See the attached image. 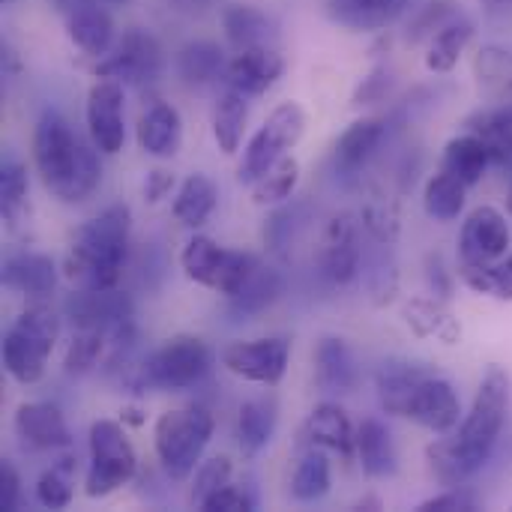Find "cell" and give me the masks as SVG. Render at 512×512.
<instances>
[{"label": "cell", "instance_id": "cell-1", "mask_svg": "<svg viewBox=\"0 0 512 512\" xmlns=\"http://www.w3.org/2000/svg\"><path fill=\"white\" fill-rule=\"evenodd\" d=\"M507 417H510V375L501 366H489L462 426L426 447V459L435 477L444 486H462L474 474H480L492 462L501 444Z\"/></svg>", "mask_w": 512, "mask_h": 512}, {"label": "cell", "instance_id": "cell-2", "mask_svg": "<svg viewBox=\"0 0 512 512\" xmlns=\"http://www.w3.org/2000/svg\"><path fill=\"white\" fill-rule=\"evenodd\" d=\"M33 165L42 177V186L63 204L84 201L102 180L96 144H87L54 108H45L36 120Z\"/></svg>", "mask_w": 512, "mask_h": 512}, {"label": "cell", "instance_id": "cell-3", "mask_svg": "<svg viewBox=\"0 0 512 512\" xmlns=\"http://www.w3.org/2000/svg\"><path fill=\"white\" fill-rule=\"evenodd\" d=\"M132 213L126 204H111L87 219L69 243L63 276L75 288H117L129 252Z\"/></svg>", "mask_w": 512, "mask_h": 512}, {"label": "cell", "instance_id": "cell-4", "mask_svg": "<svg viewBox=\"0 0 512 512\" xmlns=\"http://www.w3.org/2000/svg\"><path fill=\"white\" fill-rule=\"evenodd\" d=\"M216 420L204 405H186L159 414L153 426V447L162 471L171 480L192 477L195 465L201 462L210 438H213Z\"/></svg>", "mask_w": 512, "mask_h": 512}, {"label": "cell", "instance_id": "cell-5", "mask_svg": "<svg viewBox=\"0 0 512 512\" xmlns=\"http://www.w3.org/2000/svg\"><path fill=\"white\" fill-rule=\"evenodd\" d=\"M60 318L48 306L24 309L3 336V369L12 381L30 387L39 384L45 375V363L57 345Z\"/></svg>", "mask_w": 512, "mask_h": 512}, {"label": "cell", "instance_id": "cell-6", "mask_svg": "<svg viewBox=\"0 0 512 512\" xmlns=\"http://www.w3.org/2000/svg\"><path fill=\"white\" fill-rule=\"evenodd\" d=\"M213 369V354L198 336H174L162 348H156L141 366H135L129 387L141 390H165L180 393L198 387Z\"/></svg>", "mask_w": 512, "mask_h": 512}, {"label": "cell", "instance_id": "cell-7", "mask_svg": "<svg viewBox=\"0 0 512 512\" xmlns=\"http://www.w3.org/2000/svg\"><path fill=\"white\" fill-rule=\"evenodd\" d=\"M87 447H90V465H87V477H84L87 498H108L135 477L138 456H135V447L126 438V429L120 423L96 420L90 426Z\"/></svg>", "mask_w": 512, "mask_h": 512}, {"label": "cell", "instance_id": "cell-8", "mask_svg": "<svg viewBox=\"0 0 512 512\" xmlns=\"http://www.w3.org/2000/svg\"><path fill=\"white\" fill-rule=\"evenodd\" d=\"M63 312L72 330H99L111 339V348H126L135 336L132 330V300L117 288H75Z\"/></svg>", "mask_w": 512, "mask_h": 512}, {"label": "cell", "instance_id": "cell-9", "mask_svg": "<svg viewBox=\"0 0 512 512\" xmlns=\"http://www.w3.org/2000/svg\"><path fill=\"white\" fill-rule=\"evenodd\" d=\"M180 264H183V273H186L195 285L231 297V294L249 279V273H252L261 261H258L255 255H249V252L222 249L216 240H210V237H204V234H195V237L183 246Z\"/></svg>", "mask_w": 512, "mask_h": 512}, {"label": "cell", "instance_id": "cell-10", "mask_svg": "<svg viewBox=\"0 0 512 512\" xmlns=\"http://www.w3.org/2000/svg\"><path fill=\"white\" fill-rule=\"evenodd\" d=\"M303 132H306V111L297 102L276 105L243 150V162L237 168L240 183L252 186L276 159H282L291 147L300 144Z\"/></svg>", "mask_w": 512, "mask_h": 512}, {"label": "cell", "instance_id": "cell-11", "mask_svg": "<svg viewBox=\"0 0 512 512\" xmlns=\"http://www.w3.org/2000/svg\"><path fill=\"white\" fill-rule=\"evenodd\" d=\"M162 66H165V57H162V48H159L156 36L141 30V27H129L114 42V48L105 57H99L96 75L99 78H114L123 87L126 84L129 87H144V84H153L162 75Z\"/></svg>", "mask_w": 512, "mask_h": 512}, {"label": "cell", "instance_id": "cell-12", "mask_svg": "<svg viewBox=\"0 0 512 512\" xmlns=\"http://www.w3.org/2000/svg\"><path fill=\"white\" fill-rule=\"evenodd\" d=\"M360 222L351 213H339L333 216L315 246V267L318 276L333 285V288H345L360 276Z\"/></svg>", "mask_w": 512, "mask_h": 512}, {"label": "cell", "instance_id": "cell-13", "mask_svg": "<svg viewBox=\"0 0 512 512\" xmlns=\"http://www.w3.org/2000/svg\"><path fill=\"white\" fill-rule=\"evenodd\" d=\"M512 228L507 213H501L492 204L474 207L459 231V264L483 267L495 264L510 252Z\"/></svg>", "mask_w": 512, "mask_h": 512}, {"label": "cell", "instance_id": "cell-14", "mask_svg": "<svg viewBox=\"0 0 512 512\" xmlns=\"http://www.w3.org/2000/svg\"><path fill=\"white\" fill-rule=\"evenodd\" d=\"M291 360V342L282 336L267 339H249V342H231L222 351V366L252 384H279L288 372Z\"/></svg>", "mask_w": 512, "mask_h": 512}, {"label": "cell", "instance_id": "cell-15", "mask_svg": "<svg viewBox=\"0 0 512 512\" xmlns=\"http://www.w3.org/2000/svg\"><path fill=\"white\" fill-rule=\"evenodd\" d=\"M123 84L99 78L87 93V132L99 153L114 156L126 144V105Z\"/></svg>", "mask_w": 512, "mask_h": 512}, {"label": "cell", "instance_id": "cell-16", "mask_svg": "<svg viewBox=\"0 0 512 512\" xmlns=\"http://www.w3.org/2000/svg\"><path fill=\"white\" fill-rule=\"evenodd\" d=\"M459 417H462V399H459L456 387L447 378H441L438 372L423 378V384L417 387V393L408 405V414H405V420H411L435 435H450L459 426Z\"/></svg>", "mask_w": 512, "mask_h": 512}, {"label": "cell", "instance_id": "cell-17", "mask_svg": "<svg viewBox=\"0 0 512 512\" xmlns=\"http://www.w3.org/2000/svg\"><path fill=\"white\" fill-rule=\"evenodd\" d=\"M300 444L327 450L342 456L345 462L357 456V429L351 426V417L345 414L342 405L336 402H321L309 411L303 429H300Z\"/></svg>", "mask_w": 512, "mask_h": 512}, {"label": "cell", "instance_id": "cell-18", "mask_svg": "<svg viewBox=\"0 0 512 512\" xmlns=\"http://www.w3.org/2000/svg\"><path fill=\"white\" fill-rule=\"evenodd\" d=\"M12 426H15V435L21 438V444L30 447V450L54 453V450H69L72 447L66 417L51 402H24V405H18Z\"/></svg>", "mask_w": 512, "mask_h": 512}, {"label": "cell", "instance_id": "cell-19", "mask_svg": "<svg viewBox=\"0 0 512 512\" xmlns=\"http://www.w3.org/2000/svg\"><path fill=\"white\" fill-rule=\"evenodd\" d=\"M282 72H285V57L273 45H258V48H243L228 60L225 81L243 96H261L282 78Z\"/></svg>", "mask_w": 512, "mask_h": 512}, {"label": "cell", "instance_id": "cell-20", "mask_svg": "<svg viewBox=\"0 0 512 512\" xmlns=\"http://www.w3.org/2000/svg\"><path fill=\"white\" fill-rule=\"evenodd\" d=\"M435 369L405 360V357H390L378 366L375 372V390H378V402L390 417H405L408 405L417 393V387L423 384L426 375H432Z\"/></svg>", "mask_w": 512, "mask_h": 512}, {"label": "cell", "instance_id": "cell-21", "mask_svg": "<svg viewBox=\"0 0 512 512\" xmlns=\"http://www.w3.org/2000/svg\"><path fill=\"white\" fill-rule=\"evenodd\" d=\"M66 15V30L69 39L90 57H105L114 48V18L108 12V6L93 3V0H81L72 3L69 9H63Z\"/></svg>", "mask_w": 512, "mask_h": 512}, {"label": "cell", "instance_id": "cell-22", "mask_svg": "<svg viewBox=\"0 0 512 512\" xmlns=\"http://www.w3.org/2000/svg\"><path fill=\"white\" fill-rule=\"evenodd\" d=\"M402 318L405 324L414 330V336L420 339H438L444 345H456L462 339V324L459 318L450 312V306L444 303V297L438 294H420L411 297L402 306Z\"/></svg>", "mask_w": 512, "mask_h": 512}, {"label": "cell", "instance_id": "cell-23", "mask_svg": "<svg viewBox=\"0 0 512 512\" xmlns=\"http://www.w3.org/2000/svg\"><path fill=\"white\" fill-rule=\"evenodd\" d=\"M384 138H387V123L381 117H360V120H354L342 132V138L336 141V150H333L336 168L342 174H348V177L360 174L369 165V159L378 153Z\"/></svg>", "mask_w": 512, "mask_h": 512}, {"label": "cell", "instance_id": "cell-24", "mask_svg": "<svg viewBox=\"0 0 512 512\" xmlns=\"http://www.w3.org/2000/svg\"><path fill=\"white\" fill-rule=\"evenodd\" d=\"M138 147L153 159H168L183 144V117L168 102H153L138 120Z\"/></svg>", "mask_w": 512, "mask_h": 512}, {"label": "cell", "instance_id": "cell-25", "mask_svg": "<svg viewBox=\"0 0 512 512\" xmlns=\"http://www.w3.org/2000/svg\"><path fill=\"white\" fill-rule=\"evenodd\" d=\"M0 279L9 291L27 297H48L57 285V264L42 252H18L3 261Z\"/></svg>", "mask_w": 512, "mask_h": 512}, {"label": "cell", "instance_id": "cell-26", "mask_svg": "<svg viewBox=\"0 0 512 512\" xmlns=\"http://www.w3.org/2000/svg\"><path fill=\"white\" fill-rule=\"evenodd\" d=\"M315 381L324 393H351L360 381L357 360L345 339L324 336L315 348Z\"/></svg>", "mask_w": 512, "mask_h": 512}, {"label": "cell", "instance_id": "cell-27", "mask_svg": "<svg viewBox=\"0 0 512 512\" xmlns=\"http://www.w3.org/2000/svg\"><path fill=\"white\" fill-rule=\"evenodd\" d=\"M282 288H285V279L279 270L267 267V264H258L249 279L228 297V312L231 318L237 321H249L261 312H267L279 297H282Z\"/></svg>", "mask_w": 512, "mask_h": 512}, {"label": "cell", "instance_id": "cell-28", "mask_svg": "<svg viewBox=\"0 0 512 512\" xmlns=\"http://www.w3.org/2000/svg\"><path fill=\"white\" fill-rule=\"evenodd\" d=\"M357 459L366 477L372 480H384L393 477L399 468V456H396V444L390 429L381 420H363L357 429Z\"/></svg>", "mask_w": 512, "mask_h": 512}, {"label": "cell", "instance_id": "cell-29", "mask_svg": "<svg viewBox=\"0 0 512 512\" xmlns=\"http://www.w3.org/2000/svg\"><path fill=\"white\" fill-rule=\"evenodd\" d=\"M492 153L489 147L474 135V132H462L456 138H450L444 144V156H441V168L450 171L453 177H459L468 189L477 186L486 171L492 168Z\"/></svg>", "mask_w": 512, "mask_h": 512}, {"label": "cell", "instance_id": "cell-30", "mask_svg": "<svg viewBox=\"0 0 512 512\" xmlns=\"http://www.w3.org/2000/svg\"><path fill=\"white\" fill-rule=\"evenodd\" d=\"M327 6L333 21H339L342 27L372 33L393 24L405 12L408 0H327Z\"/></svg>", "mask_w": 512, "mask_h": 512}, {"label": "cell", "instance_id": "cell-31", "mask_svg": "<svg viewBox=\"0 0 512 512\" xmlns=\"http://www.w3.org/2000/svg\"><path fill=\"white\" fill-rule=\"evenodd\" d=\"M228 72V60L225 51L210 42V39H195L186 42L177 51V75L189 84V87H210L219 78H225Z\"/></svg>", "mask_w": 512, "mask_h": 512}, {"label": "cell", "instance_id": "cell-32", "mask_svg": "<svg viewBox=\"0 0 512 512\" xmlns=\"http://www.w3.org/2000/svg\"><path fill=\"white\" fill-rule=\"evenodd\" d=\"M216 204H219L216 183L207 174H198L195 171V174H189L180 183V189L174 195V204H171V213H174V219L183 228H201L213 216Z\"/></svg>", "mask_w": 512, "mask_h": 512}, {"label": "cell", "instance_id": "cell-33", "mask_svg": "<svg viewBox=\"0 0 512 512\" xmlns=\"http://www.w3.org/2000/svg\"><path fill=\"white\" fill-rule=\"evenodd\" d=\"M276 402L270 399H249L240 405L237 411V444L243 450V456H258L276 432Z\"/></svg>", "mask_w": 512, "mask_h": 512}, {"label": "cell", "instance_id": "cell-34", "mask_svg": "<svg viewBox=\"0 0 512 512\" xmlns=\"http://www.w3.org/2000/svg\"><path fill=\"white\" fill-rule=\"evenodd\" d=\"M225 36L228 42L243 51V48H258V45H273L276 39V24L267 12L255 6H228L222 15Z\"/></svg>", "mask_w": 512, "mask_h": 512}, {"label": "cell", "instance_id": "cell-35", "mask_svg": "<svg viewBox=\"0 0 512 512\" xmlns=\"http://www.w3.org/2000/svg\"><path fill=\"white\" fill-rule=\"evenodd\" d=\"M474 39V21L459 15L450 24H444L432 39H429V51H426V69L429 72H453L468 48V42Z\"/></svg>", "mask_w": 512, "mask_h": 512}, {"label": "cell", "instance_id": "cell-36", "mask_svg": "<svg viewBox=\"0 0 512 512\" xmlns=\"http://www.w3.org/2000/svg\"><path fill=\"white\" fill-rule=\"evenodd\" d=\"M249 96H243L240 90L228 87L213 111V138L219 144L222 153L234 156L243 144V132H246V120H249Z\"/></svg>", "mask_w": 512, "mask_h": 512}, {"label": "cell", "instance_id": "cell-37", "mask_svg": "<svg viewBox=\"0 0 512 512\" xmlns=\"http://www.w3.org/2000/svg\"><path fill=\"white\" fill-rule=\"evenodd\" d=\"M474 78L495 102L512 99V51L504 45H483L474 57Z\"/></svg>", "mask_w": 512, "mask_h": 512}, {"label": "cell", "instance_id": "cell-38", "mask_svg": "<svg viewBox=\"0 0 512 512\" xmlns=\"http://www.w3.org/2000/svg\"><path fill=\"white\" fill-rule=\"evenodd\" d=\"M360 225L378 246H393L402 231L399 201L387 189H372L360 207Z\"/></svg>", "mask_w": 512, "mask_h": 512}, {"label": "cell", "instance_id": "cell-39", "mask_svg": "<svg viewBox=\"0 0 512 512\" xmlns=\"http://www.w3.org/2000/svg\"><path fill=\"white\" fill-rule=\"evenodd\" d=\"M330 486H333V471H330L327 450L309 447L300 456V462L294 468V477H291V495H294V501L315 504V501L327 498Z\"/></svg>", "mask_w": 512, "mask_h": 512}, {"label": "cell", "instance_id": "cell-40", "mask_svg": "<svg viewBox=\"0 0 512 512\" xmlns=\"http://www.w3.org/2000/svg\"><path fill=\"white\" fill-rule=\"evenodd\" d=\"M465 201H468V186L453 177L450 171H438L426 180V189H423V207L432 219L438 222H453L462 216L465 210Z\"/></svg>", "mask_w": 512, "mask_h": 512}, {"label": "cell", "instance_id": "cell-41", "mask_svg": "<svg viewBox=\"0 0 512 512\" xmlns=\"http://www.w3.org/2000/svg\"><path fill=\"white\" fill-rule=\"evenodd\" d=\"M297 183H300V162L291 153H285L249 186V192H252V201L264 207V204H279L291 198Z\"/></svg>", "mask_w": 512, "mask_h": 512}, {"label": "cell", "instance_id": "cell-42", "mask_svg": "<svg viewBox=\"0 0 512 512\" xmlns=\"http://www.w3.org/2000/svg\"><path fill=\"white\" fill-rule=\"evenodd\" d=\"M459 279L483 297H495L501 303H512V255H504L495 264H483V267H471V264H459Z\"/></svg>", "mask_w": 512, "mask_h": 512}, {"label": "cell", "instance_id": "cell-43", "mask_svg": "<svg viewBox=\"0 0 512 512\" xmlns=\"http://www.w3.org/2000/svg\"><path fill=\"white\" fill-rule=\"evenodd\" d=\"M111 348V339L99 330H72V342L66 348V372L69 375H87L99 366L102 354Z\"/></svg>", "mask_w": 512, "mask_h": 512}, {"label": "cell", "instance_id": "cell-44", "mask_svg": "<svg viewBox=\"0 0 512 512\" xmlns=\"http://www.w3.org/2000/svg\"><path fill=\"white\" fill-rule=\"evenodd\" d=\"M75 498V483L69 474V465H57L48 468L39 480H36V501L45 510H66Z\"/></svg>", "mask_w": 512, "mask_h": 512}, {"label": "cell", "instance_id": "cell-45", "mask_svg": "<svg viewBox=\"0 0 512 512\" xmlns=\"http://www.w3.org/2000/svg\"><path fill=\"white\" fill-rule=\"evenodd\" d=\"M27 168L15 159H6L0 165V210H3V219L12 222L18 216V210L24 207V198H27Z\"/></svg>", "mask_w": 512, "mask_h": 512}, {"label": "cell", "instance_id": "cell-46", "mask_svg": "<svg viewBox=\"0 0 512 512\" xmlns=\"http://www.w3.org/2000/svg\"><path fill=\"white\" fill-rule=\"evenodd\" d=\"M231 474H234V465L228 456H213L207 462H201L198 474H195V483H192V504L201 510V504L207 498H213L222 486L231 483Z\"/></svg>", "mask_w": 512, "mask_h": 512}, {"label": "cell", "instance_id": "cell-47", "mask_svg": "<svg viewBox=\"0 0 512 512\" xmlns=\"http://www.w3.org/2000/svg\"><path fill=\"white\" fill-rule=\"evenodd\" d=\"M462 12L456 9V3L450 0H438V3H429L411 24V33H408V42H420V39H432L444 24H450L453 18H459Z\"/></svg>", "mask_w": 512, "mask_h": 512}, {"label": "cell", "instance_id": "cell-48", "mask_svg": "<svg viewBox=\"0 0 512 512\" xmlns=\"http://www.w3.org/2000/svg\"><path fill=\"white\" fill-rule=\"evenodd\" d=\"M480 498L471 492V489H462V486H450L447 492L423 501L417 512H474L480 510Z\"/></svg>", "mask_w": 512, "mask_h": 512}, {"label": "cell", "instance_id": "cell-49", "mask_svg": "<svg viewBox=\"0 0 512 512\" xmlns=\"http://www.w3.org/2000/svg\"><path fill=\"white\" fill-rule=\"evenodd\" d=\"M201 510L204 512H249L255 510V495L246 489V486H234V483H228V486H222L213 498H207L204 504H201Z\"/></svg>", "mask_w": 512, "mask_h": 512}, {"label": "cell", "instance_id": "cell-50", "mask_svg": "<svg viewBox=\"0 0 512 512\" xmlns=\"http://www.w3.org/2000/svg\"><path fill=\"white\" fill-rule=\"evenodd\" d=\"M21 501V477L12 462H0V510L12 512Z\"/></svg>", "mask_w": 512, "mask_h": 512}, {"label": "cell", "instance_id": "cell-51", "mask_svg": "<svg viewBox=\"0 0 512 512\" xmlns=\"http://www.w3.org/2000/svg\"><path fill=\"white\" fill-rule=\"evenodd\" d=\"M387 90H390V75H387V69H375L360 87H357V93H354V105H372V102H378V99H384L387 96Z\"/></svg>", "mask_w": 512, "mask_h": 512}, {"label": "cell", "instance_id": "cell-52", "mask_svg": "<svg viewBox=\"0 0 512 512\" xmlns=\"http://www.w3.org/2000/svg\"><path fill=\"white\" fill-rule=\"evenodd\" d=\"M171 189H174V174H171V171H165V168H153V171H147V180H144V198H147L150 204L162 201Z\"/></svg>", "mask_w": 512, "mask_h": 512}, {"label": "cell", "instance_id": "cell-53", "mask_svg": "<svg viewBox=\"0 0 512 512\" xmlns=\"http://www.w3.org/2000/svg\"><path fill=\"white\" fill-rule=\"evenodd\" d=\"M171 3H174L180 12H192V15H195V12H207L216 0H171Z\"/></svg>", "mask_w": 512, "mask_h": 512}, {"label": "cell", "instance_id": "cell-54", "mask_svg": "<svg viewBox=\"0 0 512 512\" xmlns=\"http://www.w3.org/2000/svg\"><path fill=\"white\" fill-rule=\"evenodd\" d=\"M54 3H57V9L63 12V9H69L72 3H81V0H54ZM93 3H102V6H108V9H111V6H123L126 0H93Z\"/></svg>", "mask_w": 512, "mask_h": 512}, {"label": "cell", "instance_id": "cell-55", "mask_svg": "<svg viewBox=\"0 0 512 512\" xmlns=\"http://www.w3.org/2000/svg\"><path fill=\"white\" fill-rule=\"evenodd\" d=\"M384 504H381V498H363L360 504H357V510H381Z\"/></svg>", "mask_w": 512, "mask_h": 512}, {"label": "cell", "instance_id": "cell-56", "mask_svg": "<svg viewBox=\"0 0 512 512\" xmlns=\"http://www.w3.org/2000/svg\"><path fill=\"white\" fill-rule=\"evenodd\" d=\"M507 216L512 222V174H510V189H507Z\"/></svg>", "mask_w": 512, "mask_h": 512}, {"label": "cell", "instance_id": "cell-57", "mask_svg": "<svg viewBox=\"0 0 512 512\" xmlns=\"http://www.w3.org/2000/svg\"><path fill=\"white\" fill-rule=\"evenodd\" d=\"M483 3H489V6H512V0H483Z\"/></svg>", "mask_w": 512, "mask_h": 512}, {"label": "cell", "instance_id": "cell-58", "mask_svg": "<svg viewBox=\"0 0 512 512\" xmlns=\"http://www.w3.org/2000/svg\"><path fill=\"white\" fill-rule=\"evenodd\" d=\"M510 510H512V507H510Z\"/></svg>", "mask_w": 512, "mask_h": 512}]
</instances>
